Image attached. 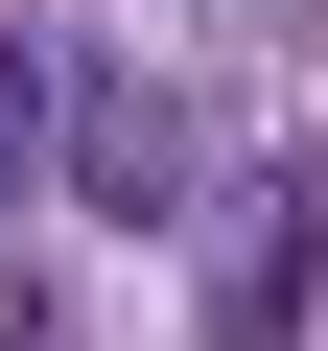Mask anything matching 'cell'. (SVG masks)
<instances>
[{"instance_id":"1","label":"cell","mask_w":328,"mask_h":351,"mask_svg":"<svg viewBox=\"0 0 328 351\" xmlns=\"http://www.w3.org/2000/svg\"><path fill=\"white\" fill-rule=\"evenodd\" d=\"M47 164H71L94 211H141V234L188 211V188H211V141H188V94H164V71H117V47H47Z\"/></svg>"},{"instance_id":"2","label":"cell","mask_w":328,"mask_h":351,"mask_svg":"<svg viewBox=\"0 0 328 351\" xmlns=\"http://www.w3.org/2000/svg\"><path fill=\"white\" fill-rule=\"evenodd\" d=\"M305 304H328V164H258L211 234V351H305Z\"/></svg>"},{"instance_id":"3","label":"cell","mask_w":328,"mask_h":351,"mask_svg":"<svg viewBox=\"0 0 328 351\" xmlns=\"http://www.w3.org/2000/svg\"><path fill=\"white\" fill-rule=\"evenodd\" d=\"M0 188H24V117H0Z\"/></svg>"}]
</instances>
